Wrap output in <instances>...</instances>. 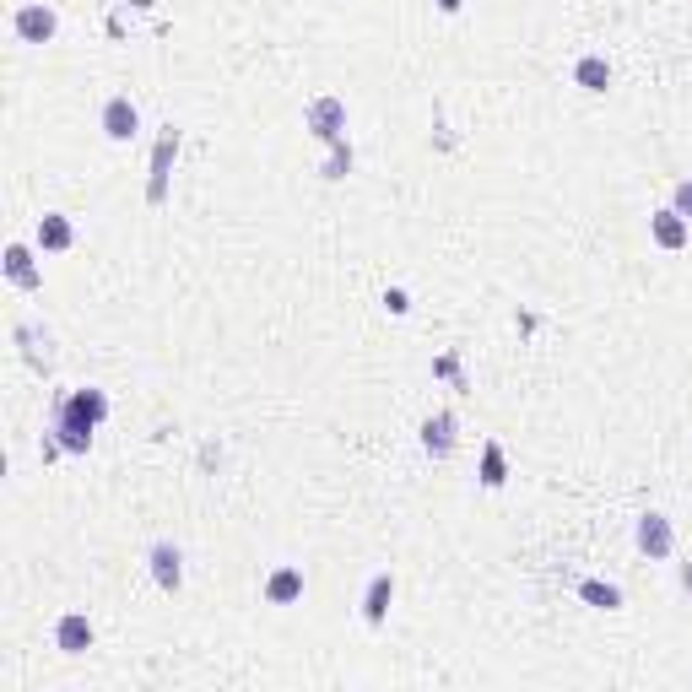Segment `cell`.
<instances>
[{"instance_id": "6da1fadb", "label": "cell", "mask_w": 692, "mask_h": 692, "mask_svg": "<svg viewBox=\"0 0 692 692\" xmlns=\"http://www.w3.org/2000/svg\"><path fill=\"white\" fill-rule=\"evenodd\" d=\"M49 433H55V444L65 449V455H87V449H92V433H98V422H92L87 411L76 406L71 395H65V401L55 406V428H49Z\"/></svg>"}, {"instance_id": "7a4b0ae2", "label": "cell", "mask_w": 692, "mask_h": 692, "mask_svg": "<svg viewBox=\"0 0 692 692\" xmlns=\"http://www.w3.org/2000/svg\"><path fill=\"white\" fill-rule=\"evenodd\" d=\"M173 157H179V130H163L157 136V146H152V179H146V201L152 206H163L168 201V173H173Z\"/></svg>"}, {"instance_id": "3957f363", "label": "cell", "mask_w": 692, "mask_h": 692, "mask_svg": "<svg viewBox=\"0 0 692 692\" xmlns=\"http://www.w3.org/2000/svg\"><path fill=\"white\" fill-rule=\"evenodd\" d=\"M303 125H309V136L314 141H341L346 136V103L341 98H314L309 103V114H303Z\"/></svg>"}, {"instance_id": "277c9868", "label": "cell", "mask_w": 692, "mask_h": 692, "mask_svg": "<svg viewBox=\"0 0 692 692\" xmlns=\"http://www.w3.org/2000/svg\"><path fill=\"white\" fill-rule=\"evenodd\" d=\"M11 28H17L22 44H49V38L60 33V17L49 6H17V17H11Z\"/></svg>"}, {"instance_id": "5b68a950", "label": "cell", "mask_w": 692, "mask_h": 692, "mask_svg": "<svg viewBox=\"0 0 692 692\" xmlns=\"http://www.w3.org/2000/svg\"><path fill=\"white\" fill-rule=\"evenodd\" d=\"M146 563H152V579H157V590H179L184 584V552L173 547V541H157L152 552H146Z\"/></svg>"}, {"instance_id": "8992f818", "label": "cell", "mask_w": 692, "mask_h": 692, "mask_svg": "<svg viewBox=\"0 0 692 692\" xmlns=\"http://www.w3.org/2000/svg\"><path fill=\"white\" fill-rule=\"evenodd\" d=\"M671 547H676L671 519H665V514H644V519H638V552L660 563V557H671Z\"/></svg>"}, {"instance_id": "52a82bcc", "label": "cell", "mask_w": 692, "mask_h": 692, "mask_svg": "<svg viewBox=\"0 0 692 692\" xmlns=\"http://www.w3.org/2000/svg\"><path fill=\"white\" fill-rule=\"evenodd\" d=\"M6 282L22 287V292H38V287H44V271H38V260H33L28 244H6Z\"/></svg>"}, {"instance_id": "ba28073f", "label": "cell", "mask_w": 692, "mask_h": 692, "mask_svg": "<svg viewBox=\"0 0 692 692\" xmlns=\"http://www.w3.org/2000/svg\"><path fill=\"white\" fill-rule=\"evenodd\" d=\"M141 130V109L130 98H109L103 103V136L109 141H130Z\"/></svg>"}, {"instance_id": "9c48e42d", "label": "cell", "mask_w": 692, "mask_h": 692, "mask_svg": "<svg viewBox=\"0 0 692 692\" xmlns=\"http://www.w3.org/2000/svg\"><path fill=\"white\" fill-rule=\"evenodd\" d=\"M455 433H460L455 411H438V417H428V422H422V449H428L433 460L455 455Z\"/></svg>"}, {"instance_id": "30bf717a", "label": "cell", "mask_w": 692, "mask_h": 692, "mask_svg": "<svg viewBox=\"0 0 692 692\" xmlns=\"http://www.w3.org/2000/svg\"><path fill=\"white\" fill-rule=\"evenodd\" d=\"M55 649L60 655H87L92 649V622L82 617V611H65V617L55 622Z\"/></svg>"}, {"instance_id": "8fae6325", "label": "cell", "mask_w": 692, "mask_h": 692, "mask_svg": "<svg viewBox=\"0 0 692 692\" xmlns=\"http://www.w3.org/2000/svg\"><path fill=\"white\" fill-rule=\"evenodd\" d=\"M649 233H655V244H660V249H687V238H692L687 217H682L676 206L655 211V217H649Z\"/></svg>"}, {"instance_id": "7c38bea8", "label": "cell", "mask_w": 692, "mask_h": 692, "mask_svg": "<svg viewBox=\"0 0 692 692\" xmlns=\"http://www.w3.org/2000/svg\"><path fill=\"white\" fill-rule=\"evenodd\" d=\"M76 244V228L71 217H60V211H49V217H38V249L44 255H65V249Z\"/></svg>"}, {"instance_id": "4fadbf2b", "label": "cell", "mask_w": 692, "mask_h": 692, "mask_svg": "<svg viewBox=\"0 0 692 692\" xmlns=\"http://www.w3.org/2000/svg\"><path fill=\"white\" fill-rule=\"evenodd\" d=\"M390 601H395V579L374 574V584H368V595H363V622L368 628H379V622L390 617Z\"/></svg>"}, {"instance_id": "5bb4252c", "label": "cell", "mask_w": 692, "mask_h": 692, "mask_svg": "<svg viewBox=\"0 0 692 692\" xmlns=\"http://www.w3.org/2000/svg\"><path fill=\"white\" fill-rule=\"evenodd\" d=\"M298 595H303V574H298V568H276V574L265 579V601H271V606H292Z\"/></svg>"}, {"instance_id": "9a60e30c", "label": "cell", "mask_w": 692, "mask_h": 692, "mask_svg": "<svg viewBox=\"0 0 692 692\" xmlns=\"http://www.w3.org/2000/svg\"><path fill=\"white\" fill-rule=\"evenodd\" d=\"M574 82H579L584 92H606V87H611V65H606L601 55H584V60L574 65Z\"/></svg>"}, {"instance_id": "2e32d148", "label": "cell", "mask_w": 692, "mask_h": 692, "mask_svg": "<svg viewBox=\"0 0 692 692\" xmlns=\"http://www.w3.org/2000/svg\"><path fill=\"white\" fill-rule=\"evenodd\" d=\"M509 482V455L503 444H482V487H503Z\"/></svg>"}, {"instance_id": "e0dca14e", "label": "cell", "mask_w": 692, "mask_h": 692, "mask_svg": "<svg viewBox=\"0 0 692 692\" xmlns=\"http://www.w3.org/2000/svg\"><path fill=\"white\" fill-rule=\"evenodd\" d=\"M579 595H584L590 606H601V611H617V606H622V590H617V584H601V579H584Z\"/></svg>"}, {"instance_id": "ac0fdd59", "label": "cell", "mask_w": 692, "mask_h": 692, "mask_svg": "<svg viewBox=\"0 0 692 692\" xmlns=\"http://www.w3.org/2000/svg\"><path fill=\"white\" fill-rule=\"evenodd\" d=\"M325 179H346V173H352V146H346V136L341 141H330V157H325Z\"/></svg>"}, {"instance_id": "d6986e66", "label": "cell", "mask_w": 692, "mask_h": 692, "mask_svg": "<svg viewBox=\"0 0 692 692\" xmlns=\"http://www.w3.org/2000/svg\"><path fill=\"white\" fill-rule=\"evenodd\" d=\"M71 401L82 406V411H87L92 422H103V417H109V395H103V390H76Z\"/></svg>"}, {"instance_id": "ffe728a7", "label": "cell", "mask_w": 692, "mask_h": 692, "mask_svg": "<svg viewBox=\"0 0 692 692\" xmlns=\"http://www.w3.org/2000/svg\"><path fill=\"white\" fill-rule=\"evenodd\" d=\"M671 206L682 211V217H692V179H682L676 184V195H671Z\"/></svg>"}, {"instance_id": "44dd1931", "label": "cell", "mask_w": 692, "mask_h": 692, "mask_svg": "<svg viewBox=\"0 0 692 692\" xmlns=\"http://www.w3.org/2000/svg\"><path fill=\"white\" fill-rule=\"evenodd\" d=\"M384 303H390V314H406V309H411V303H406V292H401V287H390V292H384Z\"/></svg>"}, {"instance_id": "7402d4cb", "label": "cell", "mask_w": 692, "mask_h": 692, "mask_svg": "<svg viewBox=\"0 0 692 692\" xmlns=\"http://www.w3.org/2000/svg\"><path fill=\"white\" fill-rule=\"evenodd\" d=\"M433 6L444 11V17H455V11H460V0H433Z\"/></svg>"}, {"instance_id": "603a6c76", "label": "cell", "mask_w": 692, "mask_h": 692, "mask_svg": "<svg viewBox=\"0 0 692 692\" xmlns=\"http://www.w3.org/2000/svg\"><path fill=\"white\" fill-rule=\"evenodd\" d=\"M682 584H687V590H692V563H687V568H682Z\"/></svg>"}]
</instances>
